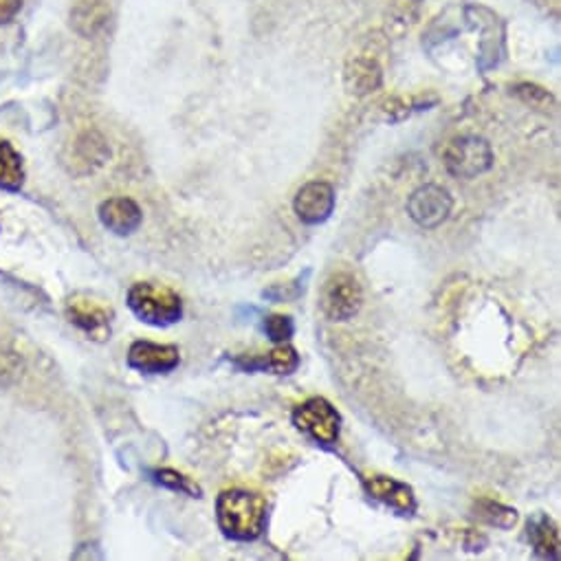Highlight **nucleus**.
Returning a JSON list of instances; mask_svg holds the SVG:
<instances>
[{
  "instance_id": "f257e3e1",
  "label": "nucleus",
  "mask_w": 561,
  "mask_h": 561,
  "mask_svg": "<svg viewBox=\"0 0 561 561\" xmlns=\"http://www.w3.org/2000/svg\"><path fill=\"white\" fill-rule=\"evenodd\" d=\"M266 500L247 489H227L216 500V519L225 537L253 541L266 526Z\"/></svg>"
},
{
  "instance_id": "f03ea898",
  "label": "nucleus",
  "mask_w": 561,
  "mask_h": 561,
  "mask_svg": "<svg viewBox=\"0 0 561 561\" xmlns=\"http://www.w3.org/2000/svg\"><path fill=\"white\" fill-rule=\"evenodd\" d=\"M128 307L150 327H172L183 318L179 294L157 283H135L128 291Z\"/></svg>"
},
{
  "instance_id": "7ed1b4c3",
  "label": "nucleus",
  "mask_w": 561,
  "mask_h": 561,
  "mask_svg": "<svg viewBox=\"0 0 561 561\" xmlns=\"http://www.w3.org/2000/svg\"><path fill=\"white\" fill-rule=\"evenodd\" d=\"M364 302V289L359 277L351 271H335L327 277L320 294V309L333 322H346L355 318Z\"/></svg>"
},
{
  "instance_id": "20e7f679",
  "label": "nucleus",
  "mask_w": 561,
  "mask_h": 561,
  "mask_svg": "<svg viewBox=\"0 0 561 561\" xmlns=\"http://www.w3.org/2000/svg\"><path fill=\"white\" fill-rule=\"evenodd\" d=\"M445 168L456 179H476L491 170L493 165V150L491 144L476 135L456 137L447 144L443 154Z\"/></svg>"
},
{
  "instance_id": "39448f33",
  "label": "nucleus",
  "mask_w": 561,
  "mask_h": 561,
  "mask_svg": "<svg viewBox=\"0 0 561 561\" xmlns=\"http://www.w3.org/2000/svg\"><path fill=\"white\" fill-rule=\"evenodd\" d=\"M294 425L300 432L309 434L320 445L331 447L340 438L342 416L327 399L316 397V399H309L307 403H302L294 410Z\"/></svg>"
},
{
  "instance_id": "423d86ee",
  "label": "nucleus",
  "mask_w": 561,
  "mask_h": 561,
  "mask_svg": "<svg viewBox=\"0 0 561 561\" xmlns=\"http://www.w3.org/2000/svg\"><path fill=\"white\" fill-rule=\"evenodd\" d=\"M451 207H454L451 194L443 185H434V183L419 187L416 192H412L408 201L410 218L425 229H434L443 225L449 218Z\"/></svg>"
},
{
  "instance_id": "0eeeda50",
  "label": "nucleus",
  "mask_w": 561,
  "mask_h": 561,
  "mask_svg": "<svg viewBox=\"0 0 561 561\" xmlns=\"http://www.w3.org/2000/svg\"><path fill=\"white\" fill-rule=\"evenodd\" d=\"M294 207L302 222L320 225L329 220L335 209V190L327 181H311L298 192Z\"/></svg>"
},
{
  "instance_id": "6e6552de",
  "label": "nucleus",
  "mask_w": 561,
  "mask_h": 561,
  "mask_svg": "<svg viewBox=\"0 0 561 561\" xmlns=\"http://www.w3.org/2000/svg\"><path fill=\"white\" fill-rule=\"evenodd\" d=\"M181 364V353L172 344L135 342L128 351V366L146 375H165Z\"/></svg>"
},
{
  "instance_id": "1a4fd4ad",
  "label": "nucleus",
  "mask_w": 561,
  "mask_h": 561,
  "mask_svg": "<svg viewBox=\"0 0 561 561\" xmlns=\"http://www.w3.org/2000/svg\"><path fill=\"white\" fill-rule=\"evenodd\" d=\"M67 318L71 324L91 335H104L111 331L113 311L102 300H95L87 294H76L67 302Z\"/></svg>"
},
{
  "instance_id": "9d476101",
  "label": "nucleus",
  "mask_w": 561,
  "mask_h": 561,
  "mask_svg": "<svg viewBox=\"0 0 561 561\" xmlns=\"http://www.w3.org/2000/svg\"><path fill=\"white\" fill-rule=\"evenodd\" d=\"M98 214H100L102 225L117 236H128V233L137 231L144 220L141 207L133 198H126V196L104 201L100 205Z\"/></svg>"
},
{
  "instance_id": "9b49d317",
  "label": "nucleus",
  "mask_w": 561,
  "mask_h": 561,
  "mask_svg": "<svg viewBox=\"0 0 561 561\" xmlns=\"http://www.w3.org/2000/svg\"><path fill=\"white\" fill-rule=\"evenodd\" d=\"M364 484H366V491L375 500L392 506L394 511L412 513L416 508L414 491L405 482H399L388 476H368V478H364Z\"/></svg>"
},
{
  "instance_id": "f8f14e48",
  "label": "nucleus",
  "mask_w": 561,
  "mask_h": 561,
  "mask_svg": "<svg viewBox=\"0 0 561 561\" xmlns=\"http://www.w3.org/2000/svg\"><path fill=\"white\" fill-rule=\"evenodd\" d=\"M108 16L111 10L106 5V0H82V3H78V8L71 12V27L80 36L93 38L106 27Z\"/></svg>"
},
{
  "instance_id": "ddd939ff",
  "label": "nucleus",
  "mask_w": 561,
  "mask_h": 561,
  "mask_svg": "<svg viewBox=\"0 0 561 561\" xmlns=\"http://www.w3.org/2000/svg\"><path fill=\"white\" fill-rule=\"evenodd\" d=\"M528 541L533 543L537 557L554 561L559 559V530L548 515L537 513L528 519Z\"/></svg>"
},
{
  "instance_id": "4468645a",
  "label": "nucleus",
  "mask_w": 561,
  "mask_h": 561,
  "mask_svg": "<svg viewBox=\"0 0 561 561\" xmlns=\"http://www.w3.org/2000/svg\"><path fill=\"white\" fill-rule=\"evenodd\" d=\"M238 366L247 370H271L275 375H291L300 366V355L294 346H277L275 351L266 353V357L260 359H236Z\"/></svg>"
},
{
  "instance_id": "2eb2a0df",
  "label": "nucleus",
  "mask_w": 561,
  "mask_h": 561,
  "mask_svg": "<svg viewBox=\"0 0 561 561\" xmlns=\"http://www.w3.org/2000/svg\"><path fill=\"white\" fill-rule=\"evenodd\" d=\"M23 183L25 165L21 152L10 141H0V190L19 192Z\"/></svg>"
},
{
  "instance_id": "dca6fc26",
  "label": "nucleus",
  "mask_w": 561,
  "mask_h": 561,
  "mask_svg": "<svg viewBox=\"0 0 561 561\" xmlns=\"http://www.w3.org/2000/svg\"><path fill=\"white\" fill-rule=\"evenodd\" d=\"M381 84V69L375 60L359 58L346 69V89L353 95H366Z\"/></svg>"
},
{
  "instance_id": "f3484780",
  "label": "nucleus",
  "mask_w": 561,
  "mask_h": 561,
  "mask_svg": "<svg viewBox=\"0 0 561 561\" xmlns=\"http://www.w3.org/2000/svg\"><path fill=\"white\" fill-rule=\"evenodd\" d=\"M476 515L482 522H486L495 528H504V530L515 526V522H517V511L515 508L504 506V504L493 502V500H478L476 502Z\"/></svg>"
},
{
  "instance_id": "a211bd4d",
  "label": "nucleus",
  "mask_w": 561,
  "mask_h": 561,
  "mask_svg": "<svg viewBox=\"0 0 561 561\" xmlns=\"http://www.w3.org/2000/svg\"><path fill=\"white\" fill-rule=\"evenodd\" d=\"M152 480L170 491H179V493H185L190 497H201V486L194 484L190 478H185L183 473H176L172 469H157L150 473Z\"/></svg>"
},
{
  "instance_id": "6ab92c4d",
  "label": "nucleus",
  "mask_w": 561,
  "mask_h": 561,
  "mask_svg": "<svg viewBox=\"0 0 561 561\" xmlns=\"http://www.w3.org/2000/svg\"><path fill=\"white\" fill-rule=\"evenodd\" d=\"M294 320L289 316H268L264 320V333L273 344H285L294 337Z\"/></svg>"
},
{
  "instance_id": "aec40b11",
  "label": "nucleus",
  "mask_w": 561,
  "mask_h": 561,
  "mask_svg": "<svg viewBox=\"0 0 561 561\" xmlns=\"http://www.w3.org/2000/svg\"><path fill=\"white\" fill-rule=\"evenodd\" d=\"M78 150L82 154L84 161H95V163H104V159L108 157V148L106 141L98 135V133H84L78 139Z\"/></svg>"
},
{
  "instance_id": "412c9836",
  "label": "nucleus",
  "mask_w": 561,
  "mask_h": 561,
  "mask_svg": "<svg viewBox=\"0 0 561 561\" xmlns=\"http://www.w3.org/2000/svg\"><path fill=\"white\" fill-rule=\"evenodd\" d=\"M21 373V362L12 353H0V386H10Z\"/></svg>"
},
{
  "instance_id": "4be33fe9",
  "label": "nucleus",
  "mask_w": 561,
  "mask_h": 561,
  "mask_svg": "<svg viewBox=\"0 0 561 561\" xmlns=\"http://www.w3.org/2000/svg\"><path fill=\"white\" fill-rule=\"evenodd\" d=\"M526 104H530V106H543L546 102L550 104V95L546 93V91H541V89H537V87H530V84H522V87H517V91H515Z\"/></svg>"
},
{
  "instance_id": "5701e85b",
  "label": "nucleus",
  "mask_w": 561,
  "mask_h": 561,
  "mask_svg": "<svg viewBox=\"0 0 561 561\" xmlns=\"http://www.w3.org/2000/svg\"><path fill=\"white\" fill-rule=\"evenodd\" d=\"M23 8V0H0V27L10 25Z\"/></svg>"
}]
</instances>
